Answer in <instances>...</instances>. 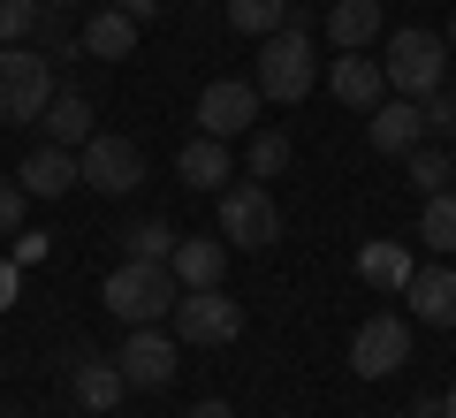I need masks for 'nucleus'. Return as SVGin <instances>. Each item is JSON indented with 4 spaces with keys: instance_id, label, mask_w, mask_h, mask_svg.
Listing matches in <instances>:
<instances>
[{
    "instance_id": "f257e3e1",
    "label": "nucleus",
    "mask_w": 456,
    "mask_h": 418,
    "mask_svg": "<svg viewBox=\"0 0 456 418\" xmlns=\"http://www.w3.org/2000/svg\"><path fill=\"white\" fill-rule=\"evenodd\" d=\"M175 297H183V282H175V266H167V258H122V266L99 282V305H107L122 327L167 320V312H175Z\"/></svg>"
},
{
    "instance_id": "f03ea898",
    "label": "nucleus",
    "mask_w": 456,
    "mask_h": 418,
    "mask_svg": "<svg viewBox=\"0 0 456 418\" xmlns=\"http://www.w3.org/2000/svg\"><path fill=\"white\" fill-rule=\"evenodd\" d=\"M251 84H259V99H281V107H297V99L320 84V53H312L305 23H281L274 38H259V69H251Z\"/></svg>"
},
{
    "instance_id": "7ed1b4c3",
    "label": "nucleus",
    "mask_w": 456,
    "mask_h": 418,
    "mask_svg": "<svg viewBox=\"0 0 456 418\" xmlns=\"http://www.w3.org/2000/svg\"><path fill=\"white\" fill-rule=\"evenodd\" d=\"M380 69H388V92L395 99H426L449 84V38L441 31H388V46H380Z\"/></svg>"
},
{
    "instance_id": "20e7f679",
    "label": "nucleus",
    "mask_w": 456,
    "mask_h": 418,
    "mask_svg": "<svg viewBox=\"0 0 456 418\" xmlns=\"http://www.w3.org/2000/svg\"><path fill=\"white\" fill-rule=\"evenodd\" d=\"M53 61L38 46H0V122H38L53 107Z\"/></svg>"
},
{
    "instance_id": "39448f33",
    "label": "nucleus",
    "mask_w": 456,
    "mask_h": 418,
    "mask_svg": "<svg viewBox=\"0 0 456 418\" xmlns=\"http://www.w3.org/2000/svg\"><path fill=\"white\" fill-rule=\"evenodd\" d=\"M77 183L99 198H130L137 183H145V152H137V137H114V129H92L77 145Z\"/></svg>"
},
{
    "instance_id": "423d86ee",
    "label": "nucleus",
    "mask_w": 456,
    "mask_h": 418,
    "mask_svg": "<svg viewBox=\"0 0 456 418\" xmlns=\"http://www.w3.org/2000/svg\"><path fill=\"white\" fill-rule=\"evenodd\" d=\"M221 243L228 251H266L281 243V206L266 183H228L221 191Z\"/></svg>"
},
{
    "instance_id": "0eeeda50",
    "label": "nucleus",
    "mask_w": 456,
    "mask_h": 418,
    "mask_svg": "<svg viewBox=\"0 0 456 418\" xmlns=\"http://www.w3.org/2000/svg\"><path fill=\"white\" fill-rule=\"evenodd\" d=\"M167 320H175V342H191V350H221L244 335V305L228 290H183Z\"/></svg>"
},
{
    "instance_id": "6e6552de",
    "label": "nucleus",
    "mask_w": 456,
    "mask_h": 418,
    "mask_svg": "<svg viewBox=\"0 0 456 418\" xmlns=\"http://www.w3.org/2000/svg\"><path fill=\"white\" fill-rule=\"evenodd\" d=\"M259 107H266V99H259V84H251V77H213L206 92H198V129L236 145V137L259 129Z\"/></svg>"
},
{
    "instance_id": "1a4fd4ad",
    "label": "nucleus",
    "mask_w": 456,
    "mask_h": 418,
    "mask_svg": "<svg viewBox=\"0 0 456 418\" xmlns=\"http://www.w3.org/2000/svg\"><path fill=\"white\" fill-rule=\"evenodd\" d=\"M411 365V320H395V312H373V320L350 335V373L358 381H388V373Z\"/></svg>"
},
{
    "instance_id": "9d476101",
    "label": "nucleus",
    "mask_w": 456,
    "mask_h": 418,
    "mask_svg": "<svg viewBox=\"0 0 456 418\" xmlns=\"http://www.w3.org/2000/svg\"><path fill=\"white\" fill-rule=\"evenodd\" d=\"M114 365H122V381H130V388H167L183 373V357H175V335L152 320V327H130V342L114 350Z\"/></svg>"
},
{
    "instance_id": "9b49d317",
    "label": "nucleus",
    "mask_w": 456,
    "mask_h": 418,
    "mask_svg": "<svg viewBox=\"0 0 456 418\" xmlns=\"http://www.w3.org/2000/svg\"><path fill=\"white\" fill-rule=\"evenodd\" d=\"M137 31H145L137 16H122V8H107V0H99L92 16L77 23V38H84V61H130V53H137Z\"/></svg>"
},
{
    "instance_id": "f8f14e48",
    "label": "nucleus",
    "mask_w": 456,
    "mask_h": 418,
    "mask_svg": "<svg viewBox=\"0 0 456 418\" xmlns=\"http://www.w3.org/2000/svg\"><path fill=\"white\" fill-rule=\"evenodd\" d=\"M175 176L191 183V191H213V198H221L228 183H236V152H228V137H206V129H198L191 145L175 152Z\"/></svg>"
},
{
    "instance_id": "ddd939ff",
    "label": "nucleus",
    "mask_w": 456,
    "mask_h": 418,
    "mask_svg": "<svg viewBox=\"0 0 456 418\" xmlns=\"http://www.w3.org/2000/svg\"><path fill=\"white\" fill-rule=\"evenodd\" d=\"M327 92H335L342 107H365V114H373L380 99H388V69H380L373 53H342V61H327Z\"/></svg>"
},
{
    "instance_id": "4468645a",
    "label": "nucleus",
    "mask_w": 456,
    "mask_h": 418,
    "mask_svg": "<svg viewBox=\"0 0 456 418\" xmlns=\"http://www.w3.org/2000/svg\"><path fill=\"white\" fill-rule=\"evenodd\" d=\"M365 137H373V152H419L426 145V114H419V99H380L373 107V122H365Z\"/></svg>"
},
{
    "instance_id": "2eb2a0df",
    "label": "nucleus",
    "mask_w": 456,
    "mask_h": 418,
    "mask_svg": "<svg viewBox=\"0 0 456 418\" xmlns=\"http://www.w3.org/2000/svg\"><path fill=\"white\" fill-rule=\"evenodd\" d=\"M411 243H395V236H373V243H358V282L365 290H380V297H403L411 290Z\"/></svg>"
},
{
    "instance_id": "dca6fc26",
    "label": "nucleus",
    "mask_w": 456,
    "mask_h": 418,
    "mask_svg": "<svg viewBox=\"0 0 456 418\" xmlns=\"http://www.w3.org/2000/svg\"><path fill=\"white\" fill-rule=\"evenodd\" d=\"M16 183H23L31 198H46V206H53V198H69V191H84V183H77V152H69V145H38V152H23Z\"/></svg>"
},
{
    "instance_id": "f3484780",
    "label": "nucleus",
    "mask_w": 456,
    "mask_h": 418,
    "mask_svg": "<svg viewBox=\"0 0 456 418\" xmlns=\"http://www.w3.org/2000/svg\"><path fill=\"white\" fill-rule=\"evenodd\" d=\"M403 297H411L419 327H456V266H419Z\"/></svg>"
},
{
    "instance_id": "a211bd4d",
    "label": "nucleus",
    "mask_w": 456,
    "mask_h": 418,
    "mask_svg": "<svg viewBox=\"0 0 456 418\" xmlns=\"http://www.w3.org/2000/svg\"><path fill=\"white\" fill-rule=\"evenodd\" d=\"M69 388H77V403L84 411H122V396H130V381H122V365H114V357H84L77 350V373H69Z\"/></svg>"
},
{
    "instance_id": "6ab92c4d",
    "label": "nucleus",
    "mask_w": 456,
    "mask_h": 418,
    "mask_svg": "<svg viewBox=\"0 0 456 418\" xmlns=\"http://www.w3.org/2000/svg\"><path fill=\"white\" fill-rule=\"evenodd\" d=\"M327 38H335L342 53H365L373 38H388V23H380V0H327Z\"/></svg>"
},
{
    "instance_id": "aec40b11",
    "label": "nucleus",
    "mask_w": 456,
    "mask_h": 418,
    "mask_svg": "<svg viewBox=\"0 0 456 418\" xmlns=\"http://www.w3.org/2000/svg\"><path fill=\"white\" fill-rule=\"evenodd\" d=\"M167 266H175V282H183V290H221V266H228L221 228H213V236H183Z\"/></svg>"
},
{
    "instance_id": "412c9836",
    "label": "nucleus",
    "mask_w": 456,
    "mask_h": 418,
    "mask_svg": "<svg viewBox=\"0 0 456 418\" xmlns=\"http://www.w3.org/2000/svg\"><path fill=\"white\" fill-rule=\"evenodd\" d=\"M38 122H46V145H69V152H77L84 145V137H92V99H84V92H53V107L46 114H38Z\"/></svg>"
},
{
    "instance_id": "4be33fe9",
    "label": "nucleus",
    "mask_w": 456,
    "mask_h": 418,
    "mask_svg": "<svg viewBox=\"0 0 456 418\" xmlns=\"http://www.w3.org/2000/svg\"><path fill=\"white\" fill-rule=\"evenodd\" d=\"M281 23H297L289 0H228V31H244V38H274Z\"/></svg>"
},
{
    "instance_id": "5701e85b",
    "label": "nucleus",
    "mask_w": 456,
    "mask_h": 418,
    "mask_svg": "<svg viewBox=\"0 0 456 418\" xmlns=\"http://www.w3.org/2000/svg\"><path fill=\"white\" fill-rule=\"evenodd\" d=\"M281 168H289V137H281V129H251V137H244V176L251 183H274Z\"/></svg>"
},
{
    "instance_id": "b1692460",
    "label": "nucleus",
    "mask_w": 456,
    "mask_h": 418,
    "mask_svg": "<svg viewBox=\"0 0 456 418\" xmlns=\"http://www.w3.org/2000/svg\"><path fill=\"white\" fill-rule=\"evenodd\" d=\"M419 243H434V251H456V191H434L419 213Z\"/></svg>"
},
{
    "instance_id": "393cba45",
    "label": "nucleus",
    "mask_w": 456,
    "mask_h": 418,
    "mask_svg": "<svg viewBox=\"0 0 456 418\" xmlns=\"http://www.w3.org/2000/svg\"><path fill=\"white\" fill-rule=\"evenodd\" d=\"M175 228H167V221H130V228H122V251H130V258H175Z\"/></svg>"
},
{
    "instance_id": "a878e982",
    "label": "nucleus",
    "mask_w": 456,
    "mask_h": 418,
    "mask_svg": "<svg viewBox=\"0 0 456 418\" xmlns=\"http://www.w3.org/2000/svg\"><path fill=\"white\" fill-rule=\"evenodd\" d=\"M403 160H411V183H419L426 198H434V191H449V183H456V160H449L441 145H419V152H403Z\"/></svg>"
},
{
    "instance_id": "bb28decb",
    "label": "nucleus",
    "mask_w": 456,
    "mask_h": 418,
    "mask_svg": "<svg viewBox=\"0 0 456 418\" xmlns=\"http://www.w3.org/2000/svg\"><path fill=\"white\" fill-rule=\"evenodd\" d=\"M46 16V0H0V46H23Z\"/></svg>"
},
{
    "instance_id": "cd10ccee",
    "label": "nucleus",
    "mask_w": 456,
    "mask_h": 418,
    "mask_svg": "<svg viewBox=\"0 0 456 418\" xmlns=\"http://www.w3.org/2000/svg\"><path fill=\"white\" fill-rule=\"evenodd\" d=\"M419 114H426V137H449V145H456V84L426 92V99H419Z\"/></svg>"
},
{
    "instance_id": "c85d7f7f",
    "label": "nucleus",
    "mask_w": 456,
    "mask_h": 418,
    "mask_svg": "<svg viewBox=\"0 0 456 418\" xmlns=\"http://www.w3.org/2000/svg\"><path fill=\"white\" fill-rule=\"evenodd\" d=\"M23 213H31V191H23V183H0V236H16Z\"/></svg>"
},
{
    "instance_id": "c756f323",
    "label": "nucleus",
    "mask_w": 456,
    "mask_h": 418,
    "mask_svg": "<svg viewBox=\"0 0 456 418\" xmlns=\"http://www.w3.org/2000/svg\"><path fill=\"white\" fill-rule=\"evenodd\" d=\"M46 251H53V236H46V228H16V266H38Z\"/></svg>"
},
{
    "instance_id": "7c9ffc66",
    "label": "nucleus",
    "mask_w": 456,
    "mask_h": 418,
    "mask_svg": "<svg viewBox=\"0 0 456 418\" xmlns=\"http://www.w3.org/2000/svg\"><path fill=\"white\" fill-rule=\"evenodd\" d=\"M16 274H23V266H16V258H0V312L16 305Z\"/></svg>"
},
{
    "instance_id": "2f4dec72",
    "label": "nucleus",
    "mask_w": 456,
    "mask_h": 418,
    "mask_svg": "<svg viewBox=\"0 0 456 418\" xmlns=\"http://www.w3.org/2000/svg\"><path fill=\"white\" fill-rule=\"evenodd\" d=\"M107 8H122V16H137V23H145V16H160V0H107Z\"/></svg>"
},
{
    "instance_id": "473e14b6",
    "label": "nucleus",
    "mask_w": 456,
    "mask_h": 418,
    "mask_svg": "<svg viewBox=\"0 0 456 418\" xmlns=\"http://www.w3.org/2000/svg\"><path fill=\"white\" fill-rule=\"evenodd\" d=\"M191 418H236L228 403H191Z\"/></svg>"
},
{
    "instance_id": "72a5a7b5",
    "label": "nucleus",
    "mask_w": 456,
    "mask_h": 418,
    "mask_svg": "<svg viewBox=\"0 0 456 418\" xmlns=\"http://www.w3.org/2000/svg\"><path fill=\"white\" fill-rule=\"evenodd\" d=\"M441 418H456V381H449V396H441Z\"/></svg>"
},
{
    "instance_id": "f704fd0d",
    "label": "nucleus",
    "mask_w": 456,
    "mask_h": 418,
    "mask_svg": "<svg viewBox=\"0 0 456 418\" xmlns=\"http://www.w3.org/2000/svg\"><path fill=\"white\" fill-rule=\"evenodd\" d=\"M441 38H449V53H456V16H449V31H441Z\"/></svg>"
},
{
    "instance_id": "c9c22d12",
    "label": "nucleus",
    "mask_w": 456,
    "mask_h": 418,
    "mask_svg": "<svg viewBox=\"0 0 456 418\" xmlns=\"http://www.w3.org/2000/svg\"><path fill=\"white\" fill-rule=\"evenodd\" d=\"M46 8H69V0H46Z\"/></svg>"
},
{
    "instance_id": "e433bc0d",
    "label": "nucleus",
    "mask_w": 456,
    "mask_h": 418,
    "mask_svg": "<svg viewBox=\"0 0 456 418\" xmlns=\"http://www.w3.org/2000/svg\"><path fill=\"white\" fill-rule=\"evenodd\" d=\"M395 418H411V411H395Z\"/></svg>"
},
{
    "instance_id": "4c0bfd02",
    "label": "nucleus",
    "mask_w": 456,
    "mask_h": 418,
    "mask_svg": "<svg viewBox=\"0 0 456 418\" xmlns=\"http://www.w3.org/2000/svg\"><path fill=\"white\" fill-rule=\"evenodd\" d=\"M107 418H122V411H107Z\"/></svg>"
},
{
    "instance_id": "58836bf2",
    "label": "nucleus",
    "mask_w": 456,
    "mask_h": 418,
    "mask_svg": "<svg viewBox=\"0 0 456 418\" xmlns=\"http://www.w3.org/2000/svg\"><path fill=\"white\" fill-rule=\"evenodd\" d=\"M16 418H23V411H16Z\"/></svg>"
}]
</instances>
